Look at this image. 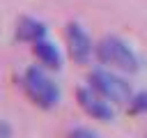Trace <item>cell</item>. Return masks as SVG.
Instances as JSON below:
<instances>
[{
    "instance_id": "cell-7",
    "label": "cell",
    "mask_w": 147,
    "mask_h": 138,
    "mask_svg": "<svg viewBox=\"0 0 147 138\" xmlns=\"http://www.w3.org/2000/svg\"><path fill=\"white\" fill-rule=\"evenodd\" d=\"M34 55L39 57V62L41 64H46V67H51V69H60V64H62V60H60V53H57V48L51 44V41H46V39H41V41H37L34 44Z\"/></svg>"
},
{
    "instance_id": "cell-1",
    "label": "cell",
    "mask_w": 147,
    "mask_h": 138,
    "mask_svg": "<svg viewBox=\"0 0 147 138\" xmlns=\"http://www.w3.org/2000/svg\"><path fill=\"white\" fill-rule=\"evenodd\" d=\"M23 90L39 108H53L60 101V90L39 67H30L23 74Z\"/></svg>"
},
{
    "instance_id": "cell-9",
    "label": "cell",
    "mask_w": 147,
    "mask_h": 138,
    "mask_svg": "<svg viewBox=\"0 0 147 138\" xmlns=\"http://www.w3.org/2000/svg\"><path fill=\"white\" fill-rule=\"evenodd\" d=\"M67 138H96V133H94V131H90V129L78 126V129L69 131V136H67Z\"/></svg>"
},
{
    "instance_id": "cell-6",
    "label": "cell",
    "mask_w": 147,
    "mask_h": 138,
    "mask_svg": "<svg viewBox=\"0 0 147 138\" xmlns=\"http://www.w3.org/2000/svg\"><path fill=\"white\" fill-rule=\"evenodd\" d=\"M44 34H46V25L41 21H37V18H21L18 25H16V37L21 41L37 44V41L44 39Z\"/></svg>"
},
{
    "instance_id": "cell-8",
    "label": "cell",
    "mask_w": 147,
    "mask_h": 138,
    "mask_svg": "<svg viewBox=\"0 0 147 138\" xmlns=\"http://www.w3.org/2000/svg\"><path fill=\"white\" fill-rule=\"evenodd\" d=\"M131 110L133 113H147V92H138L131 99Z\"/></svg>"
},
{
    "instance_id": "cell-3",
    "label": "cell",
    "mask_w": 147,
    "mask_h": 138,
    "mask_svg": "<svg viewBox=\"0 0 147 138\" xmlns=\"http://www.w3.org/2000/svg\"><path fill=\"white\" fill-rule=\"evenodd\" d=\"M90 87H94L103 99L115 101V103H126V101L133 99L131 85L122 76L113 74V71H106V69H96V71L90 74Z\"/></svg>"
},
{
    "instance_id": "cell-2",
    "label": "cell",
    "mask_w": 147,
    "mask_h": 138,
    "mask_svg": "<svg viewBox=\"0 0 147 138\" xmlns=\"http://www.w3.org/2000/svg\"><path fill=\"white\" fill-rule=\"evenodd\" d=\"M96 57L103 64H110V67L122 69V71H136L138 69V57L117 37H103L96 44Z\"/></svg>"
},
{
    "instance_id": "cell-4",
    "label": "cell",
    "mask_w": 147,
    "mask_h": 138,
    "mask_svg": "<svg viewBox=\"0 0 147 138\" xmlns=\"http://www.w3.org/2000/svg\"><path fill=\"white\" fill-rule=\"evenodd\" d=\"M78 103L83 106V110L87 115H92L94 120H101V122H110L115 115L108 99H103L94 87H80L78 90Z\"/></svg>"
},
{
    "instance_id": "cell-5",
    "label": "cell",
    "mask_w": 147,
    "mask_h": 138,
    "mask_svg": "<svg viewBox=\"0 0 147 138\" xmlns=\"http://www.w3.org/2000/svg\"><path fill=\"white\" fill-rule=\"evenodd\" d=\"M67 46L69 53L76 62H87L90 53H92V41L87 37V32L78 25V23H69L67 25Z\"/></svg>"
}]
</instances>
